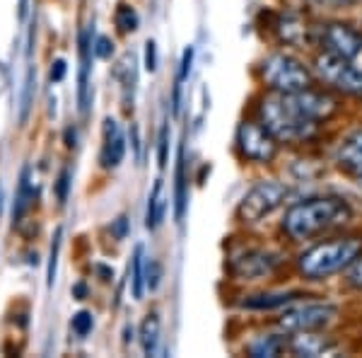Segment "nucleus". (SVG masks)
I'll return each mask as SVG.
<instances>
[{"label":"nucleus","instance_id":"obj_39","mask_svg":"<svg viewBox=\"0 0 362 358\" xmlns=\"http://www.w3.org/2000/svg\"><path fill=\"white\" fill-rule=\"evenodd\" d=\"M75 138H78V136H75V128H68V131H66V140H68V148H75Z\"/></svg>","mask_w":362,"mask_h":358},{"label":"nucleus","instance_id":"obj_32","mask_svg":"<svg viewBox=\"0 0 362 358\" xmlns=\"http://www.w3.org/2000/svg\"><path fill=\"white\" fill-rule=\"evenodd\" d=\"M145 68H148L150 73L157 70V44L153 39H148V44H145Z\"/></svg>","mask_w":362,"mask_h":358},{"label":"nucleus","instance_id":"obj_10","mask_svg":"<svg viewBox=\"0 0 362 358\" xmlns=\"http://www.w3.org/2000/svg\"><path fill=\"white\" fill-rule=\"evenodd\" d=\"M321 44L326 46V51L348 58V61L362 54V34L358 29L343 25V22L326 25L324 32H321Z\"/></svg>","mask_w":362,"mask_h":358},{"label":"nucleus","instance_id":"obj_33","mask_svg":"<svg viewBox=\"0 0 362 358\" xmlns=\"http://www.w3.org/2000/svg\"><path fill=\"white\" fill-rule=\"evenodd\" d=\"M191 63H194V46L184 51V58H181V73H179V83H184L191 73Z\"/></svg>","mask_w":362,"mask_h":358},{"label":"nucleus","instance_id":"obj_24","mask_svg":"<svg viewBox=\"0 0 362 358\" xmlns=\"http://www.w3.org/2000/svg\"><path fill=\"white\" fill-rule=\"evenodd\" d=\"M138 25H140V17L136 10L126 3L119 5V10H116V27H119L124 34H128V32H136Z\"/></svg>","mask_w":362,"mask_h":358},{"label":"nucleus","instance_id":"obj_21","mask_svg":"<svg viewBox=\"0 0 362 358\" xmlns=\"http://www.w3.org/2000/svg\"><path fill=\"white\" fill-rule=\"evenodd\" d=\"M307 25L300 20V17H295V15H285L283 20H280V25H278V32H280V37L285 39V42H290V44H302L307 39Z\"/></svg>","mask_w":362,"mask_h":358},{"label":"nucleus","instance_id":"obj_6","mask_svg":"<svg viewBox=\"0 0 362 358\" xmlns=\"http://www.w3.org/2000/svg\"><path fill=\"white\" fill-rule=\"evenodd\" d=\"M314 68H317L319 78L324 80V83H329L331 87H336L338 92L362 97V70L355 68L348 58L336 56V54H331V51H324V54L317 56Z\"/></svg>","mask_w":362,"mask_h":358},{"label":"nucleus","instance_id":"obj_26","mask_svg":"<svg viewBox=\"0 0 362 358\" xmlns=\"http://www.w3.org/2000/svg\"><path fill=\"white\" fill-rule=\"evenodd\" d=\"M32 90H34V68L29 66L27 70V80H25V95H22V111H20V121L27 119L29 104H32Z\"/></svg>","mask_w":362,"mask_h":358},{"label":"nucleus","instance_id":"obj_36","mask_svg":"<svg viewBox=\"0 0 362 358\" xmlns=\"http://www.w3.org/2000/svg\"><path fill=\"white\" fill-rule=\"evenodd\" d=\"M63 78H66V61L56 58V61L51 63V83H61Z\"/></svg>","mask_w":362,"mask_h":358},{"label":"nucleus","instance_id":"obj_16","mask_svg":"<svg viewBox=\"0 0 362 358\" xmlns=\"http://www.w3.org/2000/svg\"><path fill=\"white\" fill-rule=\"evenodd\" d=\"M177 184H174V218L177 223L184 220L186 216V150L184 145H179V157H177V174H174Z\"/></svg>","mask_w":362,"mask_h":358},{"label":"nucleus","instance_id":"obj_37","mask_svg":"<svg viewBox=\"0 0 362 358\" xmlns=\"http://www.w3.org/2000/svg\"><path fill=\"white\" fill-rule=\"evenodd\" d=\"M73 296L78 298V301H83V298L87 296V286H85V284H78V286L73 289Z\"/></svg>","mask_w":362,"mask_h":358},{"label":"nucleus","instance_id":"obj_25","mask_svg":"<svg viewBox=\"0 0 362 358\" xmlns=\"http://www.w3.org/2000/svg\"><path fill=\"white\" fill-rule=\"evenodd\" d=\"M61 240H63V228H58L56 235H54V242H51V254H49V274H46V281H49V289H54V284H56L58 254H61Z\"/></svg>","mask_w":362,"mask_h":358},{"label":"nucleus","instance_id":"obj_22","mask_svg":"<svg viewBox=\"0 0 362 358\" xmlns=\"http://www.w3.org/2000/svg\"><path fill=\"white\" fill-rule=\"evenodd\" d=\"M133 279H131V289H133V298L140 301L145 293V257H143V247H136L133 252Z\"/></svg>","mask_w":362,"mask_h":358},{"label":"nucleus","instance_id":"obj_38","mask_svg":"<svg viewBox=\"0 0 362 358\" xmlns=\"http://www.w3.org/2000/svg\"><path fill=\"white\" fill-rule=\"evenodd\" d=\"M95 272H97L99 276H104L102 281H109V279H112V276H114L112 269H107V267H95Z\"/></svg>","mask_w":362,"mask_h":358},{"label":"nucleus","instance_id":"obj_9","mask_svg":"<svg viewBox=\"0 0 362 358\" xmlns=\"http://www.w3.org/2000/svg\"><path fill=\"white\" fill-rule=\"evenodd\" d=\"M283 257L271 250H247L235 257L230 264V272L237 281H261L271 276L280 267Z\"/></svg>","mask_w":362,"mask_h":358},{"label":"nucleus","instance_id":"obj_11","mask_svg":"<svg viewBox=\"0 0 362 358\" xmlns=\"http://www.w3.org/2000/svg\"><path fill=\"white\" fill-rule=\"evenodd\" d=\"M336 165L350 179L362 181V128L348 133L336 150Z\"/></svg>","mask_w":362,"mask_h":358},{"label":"nucleus","instance_id":"obj_31","mask_svg":"<svg viewBox=\"0 0 362 358\" xmlns=\"http://www.w3.org/2000/svg\"><path fill=\"white\" fill-rule=\"evenodd\" d=\"M92 54H95L97 58H109L114 54V44L109 37H99L95 44H92Z\"/></svg>","mask_w":362,"mask_h":358},{"label":"nucleus","instance_id":"obj_2","mask_svg":"<svg viewBox=\"0 0 362 358\" xmlns=\"http://www.w3.org/2000/svg\"><path fill=\"white\" fill-rule=\"evenodd\" d=\"M350 220H353V208H350L346 198L317 196L295 203L285 213L283 230L295 242H305V240L317 237V235L331 230V228L346 225Z\"/></svg>","mask_w":362,"mask_h":358},{"label":"nucleus","instance_id":"obj_19","mask_svg":"<svg viewBox=\"0 0 362 358\" xmlns=\"http://www.w3.org/2000/svg\"><path fill=\"white\" fill-rule=\"evenodd\" d=\"M165 206H167V201H165V196H162V181L157 179L153 186V194H150V198H148V213H145V228H148V230H155L162 223Z\"/></svg>","mask_w":362,"mask_h":358},{"label":"nucleus","instance_id":"obj_35","mask_svg":"<svg viewBox=\"0 0 362 358\" xmlns=\"http://www.w3.org/2000/svg\"><path fill=\"white\" fill-rule=\"evenodd\" d=\"M112 235L116 240H126V235H128V218L126 216H119V218L112 223Z\"/></svg>","mask_w":362,"mask_h":358},{"label":"nucleus","instance_id":"obj_27","mask_svg":"<svg viewBox=\"0 0 362 358\" xmlns=\"http://www.w3.org/2000/svg\"><path fill=\"white\" fill-rule=\"evenodd\" d=\"M160 276H162L160 264H157L155 259L145 262V286H148L150 291H155L157 286H160Z\"/></svg>","mask_w":362,"mask_h":358},{"label":"nucleus","instance_id":"obj_30","mask_svg":"<svg viewBox=\"0 0 362 358\" xmlns=\"http://www.w3.org/2000/svg\"><path fill=\"white\" fill-rule=\"evenodd\" d=\"M68 189H70V169H63V172L58 174V181H56L58 203H66L68 201Z\"/></svg>","mask_w":362,"mask_h":358},{"label":"nucleus","instance_id":"obj_17","mask_svg":"<svg viewBox=\"0 0 362 358\" xmlns=\"http://www.w3.org/2000/svg\"><path fill=\"white\" fill-rule=\"evenodd\" d=\"M32 198H34V189H32V177H29V167H22L20 174V186H17V198H15V223H20L25 218L27 208L32 206Z\"/></svg>","mask_w":362,"mask_h":358},{"label":"nucleus","instance_id":"obj_18","mask_svg":"<svg viewBox=\"0 0 362 358\" xmlns=\"http://www.w3.org/2000/svg\"><path fill=\"white\" fill-rule=\"evenodd\" d=\"M283 349H285V339L276 337V334H268V337L254 339V342L247 346V354L254 356V358H273V356H278Z\"/></svg>","mask_w":362,"mask_h":358},{"label":"nucleus","instance_id":"obj_14","mask_svg":"<svg viewBox=\"0 0 362 358\" xmlns=\"http://www.w3.org/2000/svg\"><path fill=\"white\" fill-rule=\"evenodd\" d=\"M302 293L300 291H268V293H254V296H247L242 303L244 310H276V308H285V305L300 301Z\"/></svg>","mask_w":362,"mask_h":358},{"label":"nucleus","instance_id":"obj_20","mask_svg":"<svg viewBox=\"0 0 362 358\" xmlns=\"http://www.w3.org/2000/svg\"><path fill=\"white\" fill-rule=\"evenodd\" d=\"M140 344H143L145 356H153L160 344V317L155 313L145 317L143 327H140Z\"/></svg>","mask_w":362,"mask_h":358},{"label":"nucleus","instance_id":"obj_15","mask_svg":"<svg viewBox=\"0 0 362 358\" xmlns=\"http://www.w3.org/2000/svg\"><path fill=\"white\" fill-rule=\"evenodd\" d=\"M300 337H295L290 342V349L293 354L297 356H324V354H331L336 349V342H331L329 337H321V334H312V332H297Z\"/></svg>","mask_w":362,"mask_h":358},{"label":"nucleus","instance_id":"obj_8","mask_svg":"<svg viewBox=\"0 0 362 358\" xmlns=\"http://www.w3.org/2000/svg\"><path fill=\"white\" fill-rule=\"evenodd\" d=\"M237 148L251 162H271L278 152V140L264 124L242 121L237 128Z\"/></svg>","mask_w":362,"mask_h":358},{"label":"nucleus","instance_id":"obj_29","mask_svg":"<svg viewBox=\"0 0 362 358\" xmlns=\"http://www.w3.org/2000/svg\"><path fill=\"white\" fill-rule=\"evenodd\" d=\"M348 284L362 291V254L348 264Z\"/></svg>","mask_w":362,"mask_h":358},{"label":"nucleus","instance_id":"obj_40","mask_svg":"<svg viewBox=\"0 0 362 358\" xmlns=\"http://www.w3.org/2000/svg\"><path fill=\"white\" fill-rule=\"evenodd\" d=\"M25 15H27V0H20V17L25 20Z\"/></svg>","mask_w":362,"mask_h":358},{"label":"nucleus","instance_id":"obj_13","mask_svg":"<svg viewBox=\"0 0 362 358\" xmlns=\"http://www.w3.org/2000/svg\"><path fill=\"white\" fill-rule=\"evenodd\" d=\"M126 152V138L121 133L119 124L114 119L104 121V148H102V165L104 167H119Z\"/></svg>","mask_w":362,"mask_h":358},{"label":"nucleus","instance_id":"obj_12","mask_svg":"<svg viewBox=\"0 0 362 358\" xmlns=\"http://www.w3.org/2000/svg\"><path fill=\"white\" fill-rule=\"evenodd\" d=\"M80 73H78V107L80 114H87L90 109V56H92V32L85 27L80 32Z\"/></svg>","mask_w":362,"mask_h":358},{"label":"nucleus","instance_id":"obj_7","mask_svg":"<svg viewBox=\"0 0 362 358\" xmlns=\"http://www.w3.org/2000/svg\"><path fill=\"white\" fill-rule=\"evenodd\" d=\"M338 317V308L331 303H307L300 308L285 310L280 315L278 325L285 332H314L329 327Z\"/></svg>","mask_w":362,"mask_h":358},{"label":"nucleus","instance_id":"obj_1","mask_svg":"<svg viewBox=\"0 0 362 358\" xmlns=\"http://www.w3.org/2000/svg\"><path fill=\"white\" fill-rule=\"evenodd\" d=\"M259 116L278 143H300L317 133L319 121L307 114L300 92H271L261 99Z\"/></svg>","mask_w":362,"mask_h":358},{"label":"nucleus","instance_id":"obj_5","mask_svg":"<svg viewBox=\"0 0 362 358\" xmlns=\"http://www.w3.org/2000/svg\"><path fill=\"white\" fill-rule=\"evenodd\" d=\"M285 198H288V186L285 184L273 181V179L256 181V184L244 194L242 201H239L237 216L242 223H259L261 218L271 216Z\"/></svg>","mask_w":362,"mask_h":358},{"label":"nucleus","instance_id":"obj_3","mask_svg":"<svg viewBox=\"0 0 362 358\" xmlns=\"http://www.w3.org/2000/svg\"><path fill=\"white\" fill-rule=\"evenodd\" d=\"M360 254H362V237H341L334 240V242H324L307 250L305 254H300L297 267H300V274L305 279L321 281L348 269V264Z\"/></svg>","mask_w":362,"mask_h":358},{"label":"nucleus","instance_id":"obj_4","mask_svg":"<svg viewBox=\"0 0 362 358\" xmlns=\"http://www.w3.org/2000/svg\"><path fill=\"white\" fill-rule=\"evenodd\" d=\"M261 78L273 92H297L312 85V73L290 54H271L261 63Z\"/></svg>","mask_w":362,"mask_h":358},{"label":"nucleus","instance_id":"obj_23","mask_svg":"<svg viewBox=\"0 0 362 358\" xmlns=\"http://www.w3.org/2000/svg\"><path fill=\"white\" fill-rule=\"evenodd\" d=\"M116 75L121 78V83L126 87V97H128V90L133 92V85H136V56L133 54H126L121 58L119 68H116Z\"/></svg>","mask_w":362,"mask_h":358},{"label":"nucleus","instance_id":"obj_28","mask_svg":"<svg viewBox=\"0 0 362 358\" xmlns=\"http://www.w3.org/2000/svg\"><path fill=\"white\" fill-rule=\"evenodd\" d=\"M92 325H95V322H92V315L85 313V310L73 317V332L78 334V337H87V334L92 332Z\"/></svg>","mask_w":362,"mask_h":358},{"label":"nucleus","instance_id":"obj_34","mask_svg":"<svg viewBox=\"0 0 362 358\" xmlns=\"http://www.w3.org/2000/svg\"><path fill=\"white\" fill-rule=\"evenodd\" d=\"M167 152H169V128L167 126H162V131H160V167H165L167 165Z\"/></svg>","mask_w":362,"mask_h":358}]
</instances>
